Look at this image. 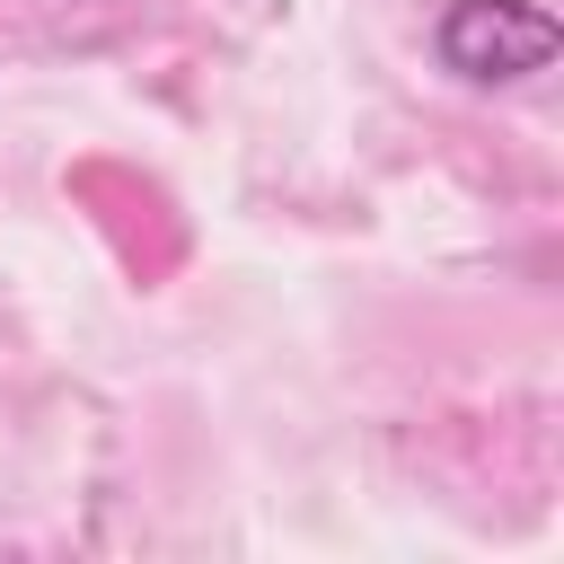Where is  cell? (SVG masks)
<instances>
[{
  "mask_svg": "<svg viewBox=\"0 0 564 564\" xmlns=\"http://www.w3.org/2000/svg\"><path fill=\"white\" fill-rule=\"evenodd\" d=\"M432 53H441V70H458L476 88H502V79L546 70L564 53V26L538 0H449L441 26H432Z\"/></svg>",
  "mask_w": 564,
  "mask_h": 564,
  "instance_id": "6da1fadb",
  "label": "cell"
}]
</instances>
